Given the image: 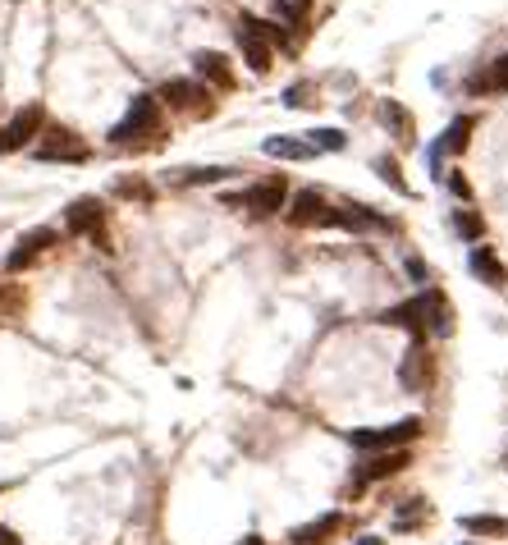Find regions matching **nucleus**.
I'll list each match as a JSON object with an SVG mask.
<instances>
[{"label":"nucleus","mask_w":508,"mask_h":545,"mask_svg":"<svg viewBox=\"0 0 508 545\" xmlns=\"http://www.w3.org/2000/svg\"><path fill=\"white\" fill-rule=\"evenodd\" d=\"M421 431H426V422H421V417H404V422H394V426L353 431L349 440H353V449H362V454H385V449H404L408 440H417Z\"/></svg>","instance_id":"obj_1"},{"label":"nucleus","mask_w":508,"mask_h":545,"mask_svg":"<svg viewBox=\"0 0 508 545\" xmlns=\"http://www.w3.org/2000/svg\"><path fill=\"white\" fill-rule=\"evenodd\" d=\"M238 46H243V60L252 74H266L275 60V51H271V23L257 19V14H243L238 19Z\"/></svg>","instance_id":"obj_2"},{"label":"nucleus","mask_w":508,"mask_h":545,"mask_svg":"<svg viewBox=\"0 0 508 545\" xmlns=\"http://www.w3.org/2000/svg\"><path fill=\"white\" fill-rule=\"evenodd\" d=\"M160 128V101L151 97V92H142V97H133V105H128V115L111 128V143H133V138H142V133H156Z\"/></svg>","instance_id":"obj_3"},{"label":"nucleus","mask_w":508,"mask_h":545,"mask_svg":"<svg viewBox=\"0 0 508 545\" xmlns=\"http://www.w3.org/2000/svg\"><path fill=\"white\" fill-rule=\"evenodd\" d=\"M229 206H248V211H257V215H275L284 202H289V183H284V175H271V179H261V183H252V188H243V193H234V198H225Z\"/></svg>","instance_id":"obj_4"},{"label":"nucleus","mask_w":508,"mask_h":545,"mask_svg":"<svg viewBox=\"0 0 508 545\" xmlns=\"http://www.w3.org/2000/svg\"><path fill=\"white\" fill-rule=\"evenodd\" d=\"M431 376H435V362H431V344H426V335H417L404 353V367H398V380H404V390L421 394L426 385H431Z\"/></svg>","instance_id":"obj_5"},{"label":"nucleus","mask_w":508,"mask_h":545,"mask_svg":"<svg viewBox=\"0 0 508 545\" xmlns=\"http://www.w3.org/2000/svg\"><path fill=\"white\" fill-rule=\"evenodd\" d=\"M37 160H88V143L78 138L73 128L50 124L42 133V143H37Z\"/></svg>","instance_id":"obj_6"},{"label":"nucleus","mask_w":508,"mask_h":545,"mask_svg":"<svg viewBox=\"0 0 508 545\" xmlns=\"http://www.w3.org/2000/svg\"><path fill=\"white\" fill-rule=\"evenodd\" d=\"M289 225H298V230L335 225V206L320 198L316 188H303V193H293V202H289Z\"/></svg>","instance_id":"obj_7"},{"label":"nucleus","mask_w":508,"mask_h":545,"mask_svg":"<svg viewBox=\"0 0 508 545\" xmlns=\"http://www.w3.org/2000/svg\"><path fill=\"white\" fill-rule=\"evenodd\" d=\"M42 105H23V111L0 128V152H19V147H28L37 133H42Z\"/></svg>","instance_id":"obj_8"},{"label":"nucleus","mask_w":508,"mask_h":545,"mask_svg":"<svg viewBox=\"0 0 508 545\" xmlns=\"http://www.w3.org/2000/svg\"><path fill=\"white\" fill-rule=\"evenodd\" d=\"M56 238H60V234H56V230H46V225H42V230H28V234H23V238L14 243V253L5 257V270H10V276H19V270H28V266H33V261H37V257H42V253H46Z\"/></svg>","instance_id":"obj_9"},{"label":"nucleus","mask_w":508,"mask_h":545,"mask_svg":"<svg viewBox=\"0 0 508 545\" xmlns=\"http://www.w3.org/2000/svg\"><path fill=\"white\" fill-rule=\"evenodd\" d=\"M343 527H349V518H343V513H320V518H312V523L293 527L289 545H330Z\"/></svg>","instance_id":"obj_10"},{"label":"nucleus","mask_w":508,"mask_h":545,"mask_svg":"<svg viewBox=\"0 0 508 545\" xmlns=\"http://www.w3.org/2000/svg\"><path fill=\"white\" fill-rule=\"evenodd\" d=\"M101 225H105V206H101L96 198H78V202L65 211V230L78 234V238H96Z\"/></svg>","instance_id":"obj_11"},{"label":"nucleus","mask_w":508,"mask_h":545,"mask_svg":"<svg viewBox=\"0 0 508 545\" xmlns=\"http://www.w3.org/2000/svg\"><path fill=\"white\" fill-rule=\"evenodd\" d=\"M412 463V454L408 449H385V454H371L366 463H358V481L366 486V481H385V477H398Z\"/></svg>","instance_id":"obj_12"},{"label":"nucleus","mask_w":508,"mask_h":545,"mask_svg":"<svg viewBox=\"0 0 508 545\" xmlns=\"http://www.w3.org/2000/svg\"><path fill=\"white\" fill-rule=\"evenodd\" d=\"M376 321L381 325H398V331H412V339L426 335V293L408 298V303H398V308H385Z\"/></svg>","instance_id":"obj_13"},{"label":"nucleus","mask_w":508,"mask_h":545,"mask_svg":"<svg viewBox=\"0 0 508 545\" xmlns=\"http://www.w3.org/2000/svg\"><path fill=\"white\" fill-rule=\"evenodd\" d=\"M426 335H453V308L440 289H426Z\"/></svg>","instance_id":"obj_14"},{"label":"nucleus","mask_w":508,"mask_h":545,"mask_svg":"<svg viewBox=\"0 0 508 545\" xmlns=\"http://www.w3.org/2000/svg\"><path fill=\"white\" fill-rule=\"evenodd\" d=\"M193 69L202 83H216V88H234V74H229V60L220 56V51H197L193 56Z\"/></svg>","instance_id":"obj_15"},{"label":"nucleus","mask_w":508,"mask_h":545,"mask_svg":"<svg viewBox=\"0 0 508 545\" xmlns=\"http://www.w3.org/2000/svg\"><path fill=\"white\" fill-rule=\"evenodd\" d=\"M197 97H206V88L197 83V78H170V83L160 88V97H156V101L174 105V111H189V105H197Z\"/></svg>","instance_id":"obj_16"},{"label":"nucleus","mask_w":508,"mask_h":545,"mask_svg":"<svg viewBox=\"0 0 508 545\" xmlns=\"http://www.w3.org/2000/svg\"><path fill=\"white\" fill-rule=\"evenodd\" d=\"M381 120H385V128L394 133L398 143H412V111H408L404 101L385 97V101H381Z\"/></svg>","instance_id":"obj_17"},{"label":"nucleus","mask_w":508,"mask_h":545,"mask_svg":"<svg viewBox=\"0 0 508 545\" xmlns=\"http://www.w3.org/2000/svg\"><path fill=\"white\" fill-rule=\"evenodd\" d=\"M467 266H472V276L481 280V284H504L508 280V270H504V261L490 253V248H472V257H467Z\"/></svg>","instance_id":"obj_18"},{"label":"nucleus","mask_w":508,"mask_h":545,"mask_svg":"<svg viewBox=\"0 0 508 545\" xmlns=\"http://www.w3.org/2000/svg\"><path fill=\"white\" fill-rule=\"evenodd\" d=\"M335 225H339V230H385L381 215L366 211L362 202H353V206H335Z\"/></svg>","instance_id":"obj_19"},{"label":"nucleus","mask_w":508,"mask_h":545,"mask_svg":"<svg viewBox=\"0 0 508 545\" xmlns=\"http://www.w3.org/2000/svg\"><path fill=\"white\" fill-rule=\"evenodd\" d=\"M472 124H476L472 115H458V120H453V124H449V133H444V138L435 143V152H431V156L440 160L444 152H463V147L472 143Z\"/></svg>","instance_id":"obj_20"},{"label":"nucleus","mask_w":508,"mask_h":545,"mask_svg":"<svg viewBox=\"0 0 508 545\" xmlns=\"http://www.w3.org/2000/svg\"><path fill=\"white\" fill-rule=\"evenodd\" d=\"M421 518H431V504H426L421 495H408L404 504H398V513H394V532H412Z\"/></svg>","instance_id":"obj_21"},{"label":"nucleus","mask_w":508,"mask_h":545,"mask_svg":"<svg viewBox=\"0 0 508 545\" xmlns=\"http://www.w3.org/2000/svg\"><path fill=\"white\" fill-rule=\"evenodd\" d=\"M463 532H472V536H508V518H495V513H467V518H463Z\"/></svg>","instance_id":"obj_22"},{"label":"nucleus","mask_w":508,"mask_h":545,"mask_svg":"<svg viewBox=\"0 0 508 545\" xmlns=\"http://www.w3.org/2000/svg\"><path fill=\"white\" fill-rule=\"evenodd\" d=\"M266 156H280V160H307L316 156L312 143H298V138H266Z\"/></svg>","instance_id":"obj_23"},{"label":"nucleus","mask_w":508,"mask_h":545,"mask_svg":"<svg viewBox=\"0 0 508 545\" xmlns=\"http://www.w3.org/2000/svg\"><path fill=\"white\" fill-rule=\"evenodd\" d=\"M453 230H458L463 238H472V243H481V234H486V221H481L472 206H458V211H453Z\"/></svg>","instance_id":"obj_24"},{"label":"nucleus","mask_w":508,"mask_h":545,"mask_svg":"<svg viewBox=\"0 0 508 545\" xmlns=\"http://www.w3.org/2000/svg\"><path fill=\"white\" fill-rule=\"evenodd\" d=\"M486 88L508 92V56H499V60L490 65V74H486V78H472V92H486Z\"/></svg>","instance_id":"obj_25"},{"label":"nucleus","mask_w":508,"mask_h":545,"mask_svg":"<svg viewBox=\"0 0 508 545\" xmlns=\"http://www.w3.org/2000/svg\"><path fill=\"white\" fill-rule=\"evenodd\" d=\"M376 175L394 188V193H408V179H404V170H398V160H389V156H376Z\"/></svg>","instance_id":"obj_26"},{"label":"nucleus","mask_w":508,"mask_h":545,"mask_svg":"<svg viewBox=\"0 0 508 545\" xmlns=\"http://www.w3.org/2000/svg\"><path fill=\"white\" fill-rule=\"evenodd\" d=\"M343 147V133L339 128H320V133H312V152H339Z\"/></svg>","instance_id":"obj_27"},{"label":"nucleus","mask_w":508,"mask_h":545,"mask_svg":"<svg viewBox=\"0 0 508 545\" xmlns=\"http://www.w3.org/2000/svg\"><path fill=\"white\" fill-rule=\"evenodd\" d=\"M115 193H119V198H138V202H151V188H147L142 179H119V183H115Z\"/></svg>","instance_id":"obj_28"},{"label":"nucleus","mask_w":508,"mask_h":545,"mask_svg":"<svg viewBox=\"0 0 508 545\" xmlns=\"http://www.w3.org/2000/svg\"><path fill=\"white\" fill-rule=\"evenodd\" d=\"M220 179H229V170H220V166H211V170H189V175H183V183H220Z\"/></svg>","instance_id":"obj_29"},{"label":"nucleus","mask_w":508,"mask_h":545,"mask_svg":"<svg viewBox=\"0 0 508 545\" xmlns=\"http://www.w3.org/2000/svg\"><path fill=\"white\" fill-rule=\"evenodd\" d=\"M284 101H289V105H307V83H293Z\"/></svg>","instance_id":"obj_30"},{"label":"nucleus","mask_w":508,"mask_h":545,"mask_svg":"<svg viewBox=\"0 0 508 545\" xmlns=\"http://www.w3.org/2000/svg\"><path fill=\"white\" fill-rule=\"evenodd\" d=\"M449 188H453V193H458L463 202L472 198V188H467V179H463V175H449Z\"/></svg>","instance_id":"obj_31"},{"label":"nucleus","mask_w":508,"mask_h":545,"mask_svg":"<svg viewBox=\"0 0 508 545\" xmlns=\"http://www.w3.org/2000/svg\"><path fill=\"white\" fill-rule=\"evenodd\" d=\"M408 276H412L417 284H426V266H421L417 257H408Z\"/></svg>","instance_id":"obj_32"},{"label":"nucleus","mask_w":508,"mask_h":545,"mask_svg":"<svg viewBox=\"0 0 508 545\" xmlns=\"http://www.w3.org/2000/svg\"><path fill=\"white\" fill-rule=\"evenodd\" d=\"M0 545H23V536H14L10 527H0Z\"/></svg>","instance_id":"obj_33"},{"label":"nucleus","mask_w":508,"mask_h":545,"mask_svg":"<svg viewBox=\"0 0 508 545\" xmlns=\"http://www.w3.org/2000/svg\"><path fill=\"white\" fill-rule=\"evenodd\" d=\"M238 545H266L261 536H243V541H238Z\"/></svg>","instance_id":"obj_34"},{"label":"nucleus","mask_w":508,"mask_h":545,"mask_svg":"<svg viewBox=\"0 0 508 545\" xmlns=\"http://www.w3.org/2000/svg\"><path fill=\"white\" fill-rule=\"evenodd\" d=\"M358 545H381V536H362Z\"/></svg>","instance_id":"obj_35"},{"label":"nucleus","mask_w":508,"mask_h":545,"mask_svg":"<svg viewBox=\"0 0 508 545\" xmlns=\"http://www.w3.org/2000/svg\"><path fill=\"white\" fill-rule=\"evenodd\" d=\"M463 545H472V541H463Z\"/></svg>","instance_id":"obj_36"}]
</instances>
